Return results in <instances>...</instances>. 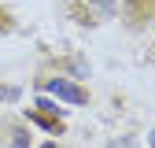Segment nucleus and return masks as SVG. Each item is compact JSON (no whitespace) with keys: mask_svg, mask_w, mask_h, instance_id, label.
Returning a JSON list of instances; mask_svg holds the SVG:
<instances>
[{"mask_svg":"<svg viewBox=\"0 0 155 148\" xmlns=\"http://www.w3.org/2000/svg\"><path fill=\"white\" fill-rule=\"evenodd\" d=\"M45 148H52V144H45Z\"/></svg>","mask_w":155,"mask_h":148,"instance_id":"423d86ee","label":"nucleus"},{"mask_svg":"<svg viewBox=\"0 0 155 148\" xmlns=\"http://www.w3.org/2000/svg\"><path fill=\"white\" fill-rule=\"evenodd\" d=\"M15 96H18V89H15V85H11V89H0V100H15Z\"/></svg>","mask_w":155,"mask_h":148,"instance_id":"f03ea898","label":"nucleus"},{"mask_svg":"<svg viewBox=\"0 0 155 148\" xmlns=\"http://www.w3.org/2000/svg\"><path fill=\"white\" fill-rule=\"evenodd\" d=\"M15 148H26V130H18V133H15Z\"/></svg>","mask_w":155,"mask_h":148,"instance_id":"7ed1b4c3","label":"nucleus"},{"mask_svg":"<svg viewBox=\"0 0 155 148\" xmlns=\"http://www.w3.org/2000/svg\"><path fill=\"white\" fill-rule=\"evenodd\" d=\"M111 148H122V141H114V144H111Z\"/></svg>","mask_w":155,"mask_h":148,"instance_id":"39448f33","label":"nucleus"},{"mask_svg":"<svg viewBox=\"0 0 155 148\" xmlns=\"http://www.w3.org/2000/svg\"><path fill=\"white\" fill-rule=\"evenodd\" d=\"M48 92H52V96L70 100V104H85V92L78 89L74 82H67V78H52V82H48Z\"/></svg>","mask_w":155,"mask_h":148,"instance_id":"f257e3e1","label":"nucleus"},{"mask_svg":"<svg viewBox=\"0 0 155 148\" xmlns=\"http://www.w3.org/2000/svg\"><path fill=\"white\" fill-rule=\"evenodd\" d=\"M148 144H151V148H155V130H151V133H148Z\"/></svg>","mask_w":155,"mask_h":148,"instance_id":"20e7f679","label":"nucleus"}]
</instances>
